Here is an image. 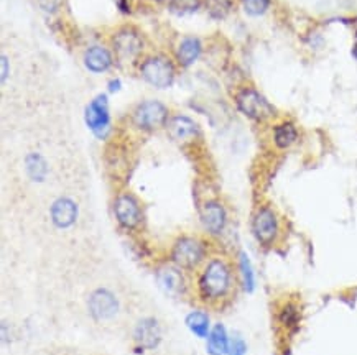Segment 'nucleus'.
I'll return each instance as SVG.
<instances>
[{
  "mask_svg": "<svg viewBox=\"0 0 357 355\" xmlns=\"http://www.w3.org/2000/svg\"><path fill=\"white\" fill-rule=\"evenodd\" d=\"M8 78V60L6 55H2V82H6Z\"/></svg>",
  "mask_w": 357,
  "mask_h": 355,
  "instance_id": "c85d7f7f",
  "label": "nucleus"
},
{
  "mask_svg": "<svg viewBox=\"0 0 357 355\" xmlns=\"http://www.w3.org/2000/svg\"><path fill=\"white\" fill-rule=\"evenodd\" d=\"M236 105L245 117L252 118V120H267L275 116L273 105L254 87L241 89L239 94L236 95Z\"/></svg>",
  "mask_w": 357,
  "mask_h": 355,
  "instance_id": "20e7f679",
  "label": "nucleus"
},
{
  "mask_svg": "<svg viewBox=\"0 0 357 355\" xmlns=\"http://www.w3.org/2000/svg\"><path fill=\"white\" fill-rule=\"evenodd\" d=\"M239 265H241V273H242V280H244V286L247 291H252L255 288V273L252 268V263H250L249 257L245 255L244 252L241 253L239 257Z\"/></svg>",
  "mask_w": 357,
  "mask_h": 355,
  "instance_id": "393cba45",
  "label": "nucleus"
},
{
  "mask_svg": "<svg viewBox=\"0 0 357 355\" xmlns=\"http://www.w3.org/2000/svg\"><path fill=\"white\" fill-rule=\"evenodd\" d=\"M87 309L96 321H107L112 319L119 311V301L109 289H96L87 300Z\"/></svg>",
  "mask_w": 357,
  "mask_h": 355,
  "instance_id": "1a4fd4ad",
  "label": "nucleus"
},
{
  "mask_svg": "<svg viewBox=\"0 0 357 355\" xmlns=\"http://www.w3.org/2000/svg\"><path fill=\"white\" fill-rule=\"evenodd\" d=\"M227 334H226V329H224L223 324H218L214 326L213 331L209 334V340H208V352L211 355H223L227 352Z\"/></svg>",
  "mask_w": 357,
  "mask_h": 355,
  "instance_id": "6ab92c4d",
  "label": "nucleus"
},
{
  "mask_svg": "<svg viewBox=\"0 0 357 355\" xmlns=\"http://www.w3.org/2000/svg\"><path fill=\"white\" fill-rule=\"evenodd\" d=\"M26 173H28V176L33 179V181H43L46 176V161L45 158L42 155H38V153H32V155L26 156Z\"/></svg>",
  "mask_w": 357,
  "mask_h": 355,
  "instance_id": "412c9836",
  "label": "nucleus"
},
{
  "mask_svg": "<svg viewBox=\"0 0 357 355\" xmlns=\"http://www.w3.org/2000/svg\"><path fill=\"white\" fill-rule=\"evenodd\" d=\"M35 3L46 13H55L61 7V0H35Z\"/></svg>",
  "mask_w": 357,
  "mask_h": 355,
  "instance_id": "cd10ccee",
  "label": "nucleus"
},
{
  "mask_svg": "<svg viewBox=\"0 0 357 355\" xmlns=\"http://www.w3.org/2000/svg\"><path fill=\"white\" fill-rule=\"evenodd\" d=\"M112 48L114 55L117 56L119 61H122V63H132L142 53L143 42L142 37L135 30L122 28L112 37Z\"/></svg>",
  "mask_w": 357,
  "mask_h": 355,
  "instance_id": "6e6552de",
  "label": "nucleus"
},
{
  "mask_svg": "<svg viewBox=\"0 0 357 355\" xmlns=\"http://www.w3.org/2000/svg\"><path fill=\"white\" fill-rule=\"evenodd\" d=\"M299 319H302V313H299V308L297 306V302H285L279 311V321L281 326L288 331H295L298 327Z\"/></svg>",
  "mask_w": 357,
  "mask_h": 355,
  "instance_id": "aec40b11",
  "label": "nucleus"
},
{
  "mask_svg": "<svg viewBox=\"0 0 357 355\" xmlns=\"http://www.w3.org/2000/svg\"><path fill=\"white\" fill-rule=\"evenodd\" d=\"M78 206L68 197H60L51 206V221L60 229H68L76 222Z\"/></svg>",
  "mask_w": 357,
  "mask_h": 355,
  "instance_id": "4468645a",
  "label": "nucleus"
},
{
  "mask_svg": "<svg viewBox=\"0 0 357 355\" xmlns=\"http://www.w3.org/2000/svg\"><path fill=\"white\" fill-rule=\"evenodd\" d=\"M204 7L213 19L221 20L231 12L232 0H204Z\"/></svg>",
  "mask_w": 357,
  "mask_h": 355,
  "instance_id": "5701e85b",
  "label": "nucleus"
},
{
  "mask_svg": "<svg viewBox=\"0 0 357 355\" xmlns=\"http://www.w3.org/2000/svg\"><path fill=\"white\" fill-rule=\"evenodd\" d=\"M201 7V0H168V8L175 15H188Z\"/></svg>",
  "mask_w": 357,
  "mask_h": 355,
  "instance_id": "b1692460",
  "label": "nucleus"
},
{
  "mask_svg": "<svg viewBox=\"0 0 357 355\" xmlns=\"http://www.w3.org/2000/svg\"><path fill=\"white\" fill-rule=\"evenodd\" d=\"M86 124L98 138L107 137L111 130V116H109V102L104 94H101L86 107Z\"/></svg>",
  "mask_w": 357,
  "mask_h": 355,
  "instance_id": "0eeeda50",
  "label": "nucleus"
},
{
  "mask_svg": "<svg viewBox=\"0 0 357 355\" xmlns=\"http://www.w3.org/2000/svg\"><path fill=\"white\" fill-rule=\"evenodd\" d=\"M201 222L204 229L211 234H221L227 222V214L224 206L218 201H208L201 209Z\"/></svg>",
  "mask_w": 357,
  "mask_h": 355,
  "instance_id": "f8f14e48",
  "label": "nucleus"
},
{
  "mask_svg": "<svg viewBox=\"0 0 357 355\" xmlns=\"http://www.w3.org/2000/svg\"><path fill=\"white\" fill-rule=\"evenodd\" d=\"M252 232L259 244L272 245L275 242L280 232V222L270 206H262L257 209L252 219Z\"/></svg>",
  "mask_w": 357,
  "mask_h": 355,
  "instance_id": "423d86ee",
  "label": "nucleus"
},
{
  "mask_svg": "<svg viewBox=\"0 0 357 355\" xmlns=\"http://www.w3.org/2000/svg\"><path fill=\"white\" fill-rule=\"evenodd\" d=\"M114 214L123 229H135L142 221V210L137 199L129 192L119 194L114 201Z\"/></svg>",
  "mask_w": 357,
  "mask_h": 355,
  "instance_id": "9d476101",
  "label": "nucleus"
},
{
  "mask_svg": "<svg viewBox=\"0 0 357 355\" xmlns=\"http://www.w3.org/2000/svg\"><path fill=\"white\" fill-rule=\"evenodd\" d=\"M297 138L298 130L292 122H284V124L277 125L275 129H273V143L279 148H281V150L292 147V145L297 142Z\"/></svg>",
  "mask_w": 357,
  "mask_h": 355,
  "instance_id": "a211bd4d",
  "label": "nucleus"
},
{
  "mask_svg": "<svg viewBox=\"0 0 357 355\" xmlns=\"http://www.w3.org/2000/svg\"><path fill=\"white\" fill-rule=\"evenodd\" d=\"M193 295L211 309L226 306L237 289V275L232 263L224 257H211L195 270Z\"/></svg>",
  "mask_w": 357,
  "mask_h": 355,
  "instance_id": "f257e3e1",
  "label": "nucleus"
},
{
  "mask_svg": "<svg viewBox=\"0 0 357 355\" xmlns=\"http://www.w3.org/2000/svg\"><path fill=\"white\" fill-rule=\"evenodd\" d=\"M157 283L165 295L180 296L184 291V278L182 268L176 266L175 263L162 265L157 270Z\"/></svg>",
  "mask_w": 357,
  "mask_h": 355,
  "instance_id": "9b49d317",
  "label": "nucleus"
},
{
  "mask_svg": "<svg viewBox=\"0 0 357 355\" xmlns=\"http://www.w3.org/2000/svg\"><path fill=\"white\" fill-rule=\"evenodd\" d=\"M132 122L137 129L152 131L168 124V109L158 100H145L132 113Z\"/></svg>",
  "mask_w": 357,
  "mask_h": 355,
  "instance_id": "39448f33",
  "label": "nucleus"
},
{
  "mask_svg": "<svg viewBox=\"0 0 357 355\" xmlns=\"http://www.w3.org/2000/svg\"><path fill=\"white\" fill-rule=\"evenodd\" d=\"M85 64L92 73H104L112 66V53L104 46H91L85 53Z\"/></svg>",
  "mask_w": 357,
  "mask_h": 355,
  "instance_id": "dca6fc26",
  "label": "nucleus"
},
{
  "mask_svg": "<svg viewBox=\"0 0 357 355\" xmlns=\"http://www.w3.org/2000/svg\"><path fill=\"white\" fill-rule=\"evenodd\" d=\"M206 260L204 244L196 237H180L171 248V262L182 270H196Z\"/></svg>",
  "mask_w": 357,
  "mask_h": 355,
  "instance_id": "f03ea898",
  "label": "nucleus"
},
{
  "mask_svg": "<svg viewBox=\"0 0 357 355\" xmlns=\"http://www.w3.org/2000/svg\"><path fill=\"white\" fill-rule=\"evenodd\" d=\"M166 130H168L170 137L176 142H189L200 134L198 125L186 116H176L170 118L168 124H166Z\"/></svg>",
  "mask_w": 357,
  "mask_h": 355,
  "instance_id": "2eb2a0df",
  "label": "nucleus"
},
{
  "mask_svg": "<svg viewBox=\"0 0 357 355\" xmlns=\"http://www.w3.org/2000/svg\"><path fill=\"white\" fill-rule=\"evenodd\" d=\"M119 89H121V81H119V79H112V81L109 82V91L117 92Z\"/></svg>",
  "mask_w": 357,
  "mask_h": 355,
  "instance_id": "c756f323",
  "label": "nucleus"
},
{
  "mask_svg": "<svg viewBox=\"0 0 357 355\" xmlns=\"http://www.w3.org/2000/svg\"><path fill=\"white\" fill-rule=\"evenodd\" d=\"M134 339L142 349H155L162 340V329L157 319L145 318L135 326Z\"/></svg>",
  "mask_w": 357,
  "mask_h": 355,
  "instance_id": "ddd939ff",
  "label": "nucleus"
},
{
  "mask_svg": "<svg viewBox=\"0 0 357 355\" xmlns=\"http://www.w3.org/2000/svg\"><path fill=\"white\" fill-rule=\"evenodd\" d=\"M158 2H162V0H158Z\"/></svg>",
  "mask_w": 357,
  "mask_h": 355,
  "instance_id": "7c9ffc66",
  "label": "nucleus"
},
{
  "mask_svg": "<svg viewBox=\"0 0 357 355\" xmlns=\"http://www.w3.org/2000/svg\"><path fill=\"white\" fill-rule=\"evenodd\" d=\"M241 3L247 15L260 17L270 8L272 2L270 0H241Z\"/></svg>",
  "mask_w": 357,
  "mask_h": 355,
  "instance_id": "a878e982",
  "label": "nucleus"
},
{
  "mask_svg": "<svg viewBox=\"0 0 357 355\" xmlns=\"http://www.w3.org/2000/svg\"><path fill=\"white\" fill-rule=\"evenodd\" d=\"M140 76L157 89H166L175 81V66L165 56H150L140 64Z\"/></svg>",
  "mask_w": 357,
  "mask_h": 355,
  "instance_id": "7ed1b4c3",
  "label": "nucleus"
},
{
  "mask_svg": "<svg viewBox=\"0 0 357 355\" xmlns=\"http://www.w3.org/2000/svg\"><path fill=\"white\" fill-rule=\"evenodd\" d=\"M245 352H247V345H245L244 339H241L239 336L229 339V344H227L229 355H245Z\"/></svg>",
  "mask_w": 357,
  "mask_h": 355,
  "instance_id": "bb28decb",
  "label": "nucleus"
},
{
  "mask_svg": "<svg viewBox=\"0 0 357 355\" xmlns=\"http://www.w3.org/2000/svg\"><path fill=\"white\" fill-rule=\"evenodd\" d=\"M201 50V42L198 38L188 37L182 39V43H180L175 51L176 63L183 66V68H188V66H191L198 58H200Z\"/></svg>",
  "mask_w": 357,
  "mask_h": 355,
  "instance_id": "f3484780",
  "label": "nucleus"
},
{
  "mask_svg": "<svg viewBox=\"0 0 357 355\" xmlns=\"http://www.w3.org/2000/svg\"><path fill=\"white\" fill-rule=\"evenodd\" d=\"M186 324L188 327L191 329L193 332L198 337H206L209 336V321H208V316L204 313H200V311H196V313H191L186 318Z\"/></svg>",
  "mask_w": 357,
  "mask_h": 355,
  "instance_id": "4be33fe9",
  "label": "nucleus"
}]
</instances>
